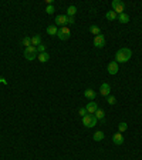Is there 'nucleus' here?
<instances>
[{"mask_svg": "<svg viewBox=\"0 0 142 160\" xmlns=\"http://www.w3.org/2000/svg\"><path fill=\"white\" fill-rule=\"evenodd\" d=\"M131 56H132V52H131L128 47H122V49H119V50L117 52V54H115V62H117V63H127V62L131 59Z\"/></svg>", "mask_w": 142, "mask_h": 160, "instance_id": "obj_1", "label": "nucleus"}, {"mask_svg": "<svg viewBox=\"0 0 142 160\" xmlns=\"http://www.w3.org/2000/svg\"><path fill=\"white\" fill-rule=\"evenodd\" d=\"M37 56H38L37 47H34V46L26 47V50H24V57H26L27 60H34V59H37Z\"/></svg>", "mask_w": 142, "mask_h": 160, "instance_id": "obj_2", "label": "nucleus"}, {"mask_svg": "<svg viewBox=\"0 0 142 160\" xmlns=\"http://www.w3.org/2000/svg\"><path fill=\"white\" fill-rule=\"evenodd\" d=\"M97 121H98V119H97L94 115H87V116H84V117H82V123H84V126H85V127H88V129L94 127V126L97 124Z\"/></svg>", "mask_w": 142, "mask_h": 160, "instance_id": "obj_3", "label": "nucleus"}, {"mask_svg": "<svg viewBox=\"0 0 142 160\" xmlns=\"http://www.w3.org/2000/svg\"><path fill=\"white\" fill-rule=\"evenodd\" d=\"M71 36V32L70 29L67 27V26H64V27H60L58 29V32H57V37L60 40H68Z\"/></svg>", "mask_w": 142, "mask_h": 160, "instance_id": "obj_4", "label": "nucleus"}, {"mask_svg": "<svg viewBox=\"0 0 142 160\" xmlns=\"http://www.w3.org/2000/svg\"><path fill=\"white\" fill-rule=\"evenodd\" d=\"M111 4H112V10H114V12H115V13H117L118 16L124 13V9H125V4H124V3H122L121 0H114V1H112Z\"/></svg>", "mask_w": 142, "mask_h": 160, "instance_id": "obj_5", "label": "nucleus"}, {"mask_svg": "<svg viewBox=\"0 0 142 160\" xmlns=\"http://www.w3.org/2000/svg\"><path fill=\"white\" fill-rule=\"evenodd\" d=\"M94 46H95V47H98V49L105 47V37H104L102 35L95 36V39H94Z\"/></svg>", "mask_w": 142, "mask_h": 160, "instance_id": "obj_6", "label": "nucleus"}, {"mask_svg": "<svg viewBox=\"0 0 142 160\" xmlns=\"http://www.w3.org/2000/svg\"><path fill=\"white\" fill-rule=\"evenodd\" d=\"M109 93H111V86L108 84V83H102L101 84V87H100V94L101 96H104V97H108L109 96Z\"/></svg>", "mask_w": 142, "mask_h": 160, "instance_id": "obj_7", "label": "nucleus"}, {"mask_svg": "<svg viewBox=\"0 0 142 160\" xmlns=\"http://www.w3.org/2000/svg\"><path fill=\"white\" fill-rule=\"evenodd\" d=\"M107 69H108V73H109V75H117V73H118V70H119L118 63H117L115 60H114V62H111V63L108 64V67H107Z\"/></svg>", "mask_w": 142, "mask_h": 160, "instance_id": "obj_8", "label": "nucleus"}, {"mask_svg": "<svg viewBox=\"0 0 142 160\" xmlns=\"http://www.w3.org/2000/svg\"><path fill=\"white\" fill-rule=\"evenodd\" d=\"M85 109H87V113H90V115H94V113H95V112H97L100 107H98V104H97L94 100H91V103H88Z\"/></svg>", "mask_w": 142, "mask_h": 160, "instance_id": "obj_9", "label": "nucleus"}, {"mask_svg": "<svg viewBox=\"0 0 142 160\" xmlns=\"http://www.w3.org/2000/svg\"><path fill=\"white\" fill-rule=\"evenodd\" d=\"M56 24L60 26V27H64V26L67 24V16H64V14L57 16V17H56Z\"/></svg>", "mask_w": 142, "mask_h": 160, "instance_id": "obj_10", "label": "nucleus"}, {"mask_svg": "<svg viewBox=\"0 0 142 160\" xmlns=\"http://www.w3.org/2000/svg\"><path fill=\"white\" fill-rule=\"evenodd\" d=\"M112 142H114L115 144H122V143H124L122 134H121V133H115V134L112 136Z\"/></svg>", "mask_w": 142, "mask_h": 160, "instance_id": "obj_11", "label": "nucleus"}, {"mask_svg": "<svg viewBox=\"0 0 142 160\" xmlns=\"http://www.w3.org/2000/svg\"><path fill=\"white\" fill-rule=\"evenodd\" d=\"M48 59H50V54H48L47 52H44V53H40V54L37 56V60H38V62H41V63H46V62H48Z\"/></svg>", "mask_w": 142, "mask_h": 160, "instance_id": "obj_12", "label": "nucleus"}, {"mask_svg": "<svg viewBox=\"0 0 142 160\" xmlns=\"http://www.w3.org/2000/svg\"><path fill=\"white\" fill-rule=\"evenodd\" d=\"M84 96H85L87 99H90V100H94L95 96H97V93H95L92 89H87V90L84 92Z\"/></svg>", "mask_w": 142, "mask_h": 160, "instance_id": "obj_13", "label": "nucleus"}, {"mask_svg": "<svg viewBox=\"0 0 142 160\" xmlns=\"http://www.w3.org/2000/svg\"><path fill=\"white\" fill-rule=\"evenodd\" d=\"M105 17H107V20L112 22V20H117L118 14H117V13H115L114 10H109V12H107V13H105Z\"/></svg>", "mask_w": 142, "mask_h": 160, "instance_id": "obj_14", "label": "nucleus"}, {"mask_svg": "<svg viewBox=\"0 0 142 160\" xmlns=\"http://www.w3.org/2000/svg\"><path fill=\"white\" fill-rule=\"evenodd\" d=\"M57 32H58L57 26H48V27H47V33H48L50 36H57Z\"/></svg>", "mask_w": 142, "mask_h": 160, "instance_id": "obj_15", "label": "nucleus"}, {"mask_svg": "<svg viewBox=\"0 0 142 160\" xmlns=\"http://www.w3.org/2000/svg\"><path fill=\"white\" fill-rule=\"evenodd\" d=\"M104 137H105V136H104V132H101V130H98V132L94 133V140H95V142H101Z\"/></svg>", "mask_w": 142, "mask_h": 160, "instance_id": "obj_16", "label": "nucleus"}, {"mask_svg": "<svg viewBox=\"0 0 142 160\" xmlns=\"http://www.w3.org/2000/svg\"><path fill=\"white\" fill-rule=\"evenodd\" d=\"M41 44V37L38 36V35H36V36H33L31 37V46H40Z\"/></svg>", "mask_w": 142, "mask_h": 160, "instance_id": "obj_17", "label": "nucleus"}, {"mask_svg": "<svg viewBox=\"0 0 142 160\" xmlns=\"http://www.w3.org/2000/svg\"><path fill=\"white\" fill-rule=\"evenodd\" d=\"M94 116H95V117H97L98 120H105V113H104L101 109H98V110L94 113Z\"/></svg>", "mask_w": 142, "mask_h": 160, "instance_id": "obj_18", "label": "nucleus"}, {"mask_svg": "<svg viewBox=\"0 0 142 160\" xmlns=\"http://www.w3.org/2000/svg\"><path fill=\"white\" fill-rule=\"evenodd\" d=\"M118 20H119L121 23H128V22H129V16L125 14V13H122V14L118 16Z\"/></svg>", "mask_w": 142, "mask_h": 160, "instance_id": "obj_19", "label": "nucleus"}, {"mask_svg": "<svg viewBox=\"0 0 142 160\" xmlns=\"http://www.w3.org/2000/svg\"><path fill=\"white\" fill-rule=\"evenodd\" d=\"M75 13H77V7H75V6H70V7L67 9V14H68L70 17H74Z\"/></svg>", "mask_w": 142, "mask_h": 160, "instance_id": "obj_20", "label": "nucleus"}, {"mask_svg": "<svg viewBox=\"0 0 142 160\" xmlns=\"http://www.w3.org/2000/svg\"><path fill=\"white\" fill-rule=\"evenodd\" d=\"M90 32H91L92 35H97V36L101 35V29H100L98 26H91V27H90Z\"/></svg>", "mask_w": 142, "mask_h": 160, "instance_id": "obj_21", "label": "nucleus"}, {"mask_svg": "<svg viewBox=\"0 0 142 160\" xmlns=\"http://www.w3.org/2000/svg\"><path fill=\"white\" fill-rule=\"evenodd\" d=\"M127 127H128V124H127V123H124V121H122V123H119V126H118L119 133H121V132H125V130H127Z\"/></svg>", "mask_w": 142, "mask_h": 160, "instance_id": "obj_22", "label": "nucleus"}, {"mask_svg": "<svg viewBox=\"0 0 142 160\" xmlns=\"http://www.w3.org/2000/svg\"><path fill=\"white\" fill-rule=\"evenodd\" d=\"M107 102H108V103L112 106V104H115V103H117V97H114V96H108Z\"/></svg>", "mask_w": 142, "mask_h": 160, "instance_id": "obj_23", "label": "nucleus"}, {"mask_svg": "<svg viewBox=\"0 0 142 160\" xmlns=\"http://www.w3.org/2000/svg\"><path fill=\"white\" fill-rule=\"evenodd\" d=\"M23 44H24L26 47L31 46V37H24V39H23Z\"/></svg>", "mask_w": 142, "mask_h": 160, "instance_id": "obj_24", "label": "nucleus"}, {"mask_svg": "<svg viewBox=\"0 0 142 160\" xmlns=\"http://www.w3.org/2000/svg\"><path fill=\"white\" fill-rule=\"evenodd\" d=\"M46 13H47V14H53V13H54V7H53L51 4H48V6L46 7Z\"/></svg>", "mask_w": 142, "mask_h": 160, "instance_id": "obj_25", "label": "nucleus"}, {"mask_svg": "<svg viewBox=\"0 0 142 160\" xmlns=\"http://www.w3.org/2000/svg\"><path fill=\"white\" fill-rule=\"evenodd\" d=\"M46 52V46L44 44H40V46H37V53L40 54V53H44Z\"/></svg>", "mask_w": 142, "mask_h": 160, "instance_id": "obj_26", "label": "nucleus"}, {"mask_svg": "<svg viewBox=\"0 0 142 160\" xmlns=\"http://www.w3.org/2000/svg\"><path fill=\"white\" fill-rule=\"evenodd\" d=\"M78 113H80L81 117H84V116H87V109H85V107H81V109L78 110Z\"/></svg>", "mask_w": 142, "mask_h": 160, "instance_id": "obj_27", "label": "nucleus"}, {"mask_svg": "<svg viewBox=\"0 0 142 160\" xmlns=\"http://www.w3.org/2000/svg\"><path fill=\"white\" fill-rule=\"evenodd\" d=\"M75 22H74V17H70V16H67V24H74Z\"/></svg>", "mask_w": 142, "mask_h": 160, "instance_id": "obj_28", "label": "nucleus"}, {"mask_svg": "<svg viewBox=\"0 0 142 160\" xmlns=\"http://www.w3.org/2000/svg\"><path fill=\"white\" fill-rule=\"evenodd\" d=\"M0 83H3V84H7V81H6V79H4V77H0Z\"/></svg>", "mask_w": 142, "mask_h": 160, "instance_id": "obj_29", "label": "nucleus"}]
</instances>
